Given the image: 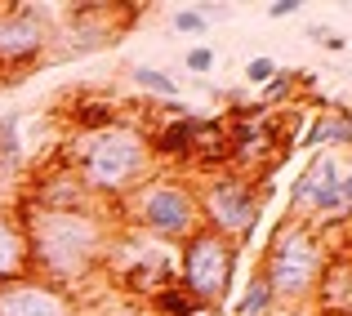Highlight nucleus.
<instances>
[{"instance_id":"f257e3e1","label":"nucleus","mask_w":352,"mask_h":316,"mask_svg":"<svg viewBox=\"0 0 352 316\" xmlns=\"http://www.w3.org/2000/svg\"><path fill=\"white\" fill-rule=\"evenodd\" d=\"M27 232V254H32V276L50 285H76L94 272L112 249V232L98 210H41L27 205L18 214Z\"/></svg>"},{"instance_id":"f03ea898","label":"nucleus","mask_w":352,"mask_h":316,"mask_svg":"<svg viewBox=\"0 0 352 316\" xmlns=\"http://www.w3.org/2000/svg\"><path fill=\"white\" fill-rule=\"evenodd\" d=\"M152 138H143L129 120H112L98 129H76L67 143V165L98 201L129 196L152 174Z\"/></svg>"},{"instance_id":"7ed1b4c3","label":"nucleus","mask_w":352,"mask_h":316,"mask_svg":"<svg viewBox=\"0 0 352 316\" xmlns=\"http://www.w3.org/2000/svg\"><path fill=\"white\" fill-rule=\"evenodd\" d=\"M129 214L134 227L152 240H188L192 232H201L197 196L179 179H143L129 192Z\"/></svg>"},{"instance_id":"20e7f679","label":"nucleus","mask_w":352,"mask_h":316,"mask_svg":"<svg viewBox=\"0 0 352 316\" xmlns=\"http://www.w3.org/2000/svg\"><path fill=\"white\" fill-rule=\"evenodd\" d=\"M321 258L326 254H321L312 227L285 223V227L276 232L272 249H267V263H263V276H267V285H272L276 303H303L308 299L317 276H321Z\"/></svg>"},{"instance_id":"39448f33","label":"nucleus","mask_w":352,"mask_h":316,"mask_svg":"<svg viewBox=\"0 0 352 316\" xmlns=\"http://www.w3.org/2000/svg\"><path fill=\"white\" fill-rule=\"evenodd\" d=\"M294 210L308 218H352V152L326 147L294 183Z\"/></svg>"},{"instance_id":"423d86ee","label":"nucleus","mask_w":352,"mask_h":316,"mask_svg":"<svg viewBox=\"0 0 352 316\" xmlns=\"http://www.w3.org/2000/svg\"><path fill=\"white\" fill-rule=\"evenodd\" d=\"M232 272H236V245L219 232L201 227L183 240V254H179V276L188 285V294L206 308H219L232 290Z\"/></svg>"},{"instance_id":"0eeeda50","label":"nucleus","mask_w":352,"mask_h":316,"mask_svg":"<svg viewBox=\"0 0 352 316\" xmlns=\"http://www.w3.org/2000/svg\"><path fill=\"white\" fill-rule=\"evenodd\" d=\"M197 210H201V227L219 232V236H250L258 218V188L236 170H223L201 188L197 196Z\"/></svg>"},{"instance_id":"6e6552de","label":"nucleus","mask_w":352,"mask_h":316,"mask_svg":"<svg viewBox=\"0 0 352 316\" xmlns=\"http://www.w3.org/2000/svg\"><path fill=\"white\" fill-rule=\"evenodd\" d=\"M50 9L45 5H9L0 9V71H27L50 49Z\"/></svg>"},{"instance_id":"1a4fd4ad","label":"nucleus","mask_w":352,"mask_h":316,"mask_svg":"<svg viewBox=\"0 0 352 316\" xmlns=\"http://www.w3.org/2000/svg\"><path fill=\"white\" fill-rule=\"evenodd\" d=\"M76 303L63 285H50L41 276L0 285V316H72Z\"/></svg>"},{"instance_id":"9d476101","label":"nucleus","mask_w":352,"mask_h":316,"mask_svg":"<svg viewBox=\"0 0 352 316\" xmlns=\"http://www.w3.org/2000/svg\"><path fill=\"white\" fill-rule=\"evenodd\" d=\"M27 205H41V210H94L98 196L76 179V174H72V165L63 161L58 170H50V174L36 179L32 201H27Z\"/></svg>"},{"instance_id":"9b49d317","label":"nucleus","mask_w":352,"mask_h":316,"mask_svg":"<svg viewBox=\"0 0 352 316\" xmlns=\"http://www.w3.org/2000/svg\"><path fill=\"white\" fill-rule=\"evenodd\" d=\"M228 143H232V152L241 156V161H263V156L276 152L281 138L272 134V120H267L263 111H241V120H232Z\"/></svg>"},{"instance_id":"f8f14e48","label":"nucleus","mask_w":352,"mask_h":316,"mask_svg":"<svg viewBox=\"0 0 352 316\" xmlns=\"http://www.w3.org/2000/svg\"><path fill=\"white\" fill-rule=\"evenodd\" d=\"M32 276V254H27V232L18 214L0 210V285Z\"/></svg>"},{"instance_id":"ddd939ff","label":"nucleus","mask_w":352,"mask_h":316,"mask_svg":"<svg viewBox=\"0 0 352 316\" xmlns=\"http://www.w3.org/2000/svg\"><path fill=\"white\" fill-rule=\"evenodd\" d=\"M192 138H197V116H174L170 125L152 138V156H165V161L192 156Z\"/></svg>"},{"instance_id":"4468645a","label":"nucleus","mask_w":352,"mask_h":316,"mask_svg":"<svg viewBox=\"0 0 352 316\" xmlns=\"http://www.w3.org/2000/svg\"><path fill=\"white\" fill-rule=\"evenodd\" d=\"M272 308H276V294H272V285H267L263 267H258V272L250 276V290L236 299V316H267Z\"/></svg>"},{"instance_id":"2eb2a0df","label":"nucleus","mask_w":352,"mask_h":316,"mask_svg":"<svg viewBox=\"0 0 352 316\" xmlns=\"http://www.w3.org/2000/svg\"><path fill=\"white\" fill-rule=\"evenodd\" d=\"M129 76H134V85H138V89H147V94L179 98V85H174V80H170V71H161V67H134Z\"/></svg>"},{"instance_id":"dca6fc26","label":"nucleus","mask_w":352,"mask_h":316,"mask_svg":"<svg viewBox=\"0 0 352 316\" xmlns=\"http://www.w3.org/2000/svg\"><path fill=\"white\" fill-rule=\"evenodd\" d=\"M294 80H299V76H294V71H276V76L267 80L263 89H258V107H254V111H267L272 103H281V98H285V94H290V89H294Z\"/></svg>"},{"instance_id":"f3484780","label":"nucleus","mask_w":352,"mask_h":316,"mask_svg":"<svg viewBox=\"0 0 352 316\" xmlns=\"http://www.w3.org/2000/svg\"><path fill=\"white\" fill-rule=\"evenodd\" d=\"M18 116H0V161H18Z\"/></svg>"},{"instance_id":"a211bd4d","label":"nucleus","mask_w":352,"mask_h":316,"mask_svg":"<svg viewBox=\"0 0 352 316\" xmlns=\"http://www.w3.org/2000/svg\"><path fill=\"white\" fill-rule=\"evenodd\" d=\"M156 308L170 312V316H188L192 308H197V299H192V294H183V290H161V294H156Z\"/></svg>"},{"instance_id":"6ab92c4d","label":"nucleus","mask_w":352,"mask_h":316,"mask_svg":"<svg viewBox=\"0 0 352 316\" xmlns=\"http://www.w3.org/2000/svg\"><path fill=\"white\" fill-rule=\"evenodd\" d=\"M174 27H179L183 36H201V32L210 27V18L197 14V9H179V14H174Z\"/></svg>"},{"instance_id":"aec40b11","label":"nucleus","mask_w":352,"mask_h":316,"mask_svg":"<svg viewBox=\"0 0 352 316\" xmlns=\"http://www.w3.org/2000/svg\"><path fill=\"white\" fill-rule=\"evenodd\" d=\"M272 76H276V63H272V58H254V63L245 67V80H250V85H258V89H263Z\"/></svg>"},{"instance_id":"412c9836","label":"nucleus","mask_w":352,"mask_h":316,"mask_svg":"<svg viewBox=\"0 0 352 316\" xmlns=\"http://www.w3.org/2000/svg\"><path fill=\"white\" fill-rule=\"evenodd\" d=\"M188 67L192 71H210L214 67V54H210L206 45H197V49H188Z\"/></svg>"},{"instance_id":"4be33fe9","label":"nucleus","mask_w":352,"mask_h":316,"mask_svg":"<svg viewBox=\"0 0 352 316\" xmlns=\"http://www.w3.org/2000/svg\"><path fill=\"white\" fill-rule=\"evenodd\" d=\"M290 14H299V0H272L267 5V18H290Z\"/></svg>"},{"instance_id":"5701e85b","label":"nucleus","mask_w":352,"mask_h":316,"mask_svg":"<svg viewBox=\"0 0 352 316\" xmlns=\"http://www.w3.org/2000/svg\"><path fill=\"white\" fill-rule=\"evenodd\" d=\"M188 316H223V312H219V308H206V303H197V308H192Z\"/></svg>"}]
</instances>
